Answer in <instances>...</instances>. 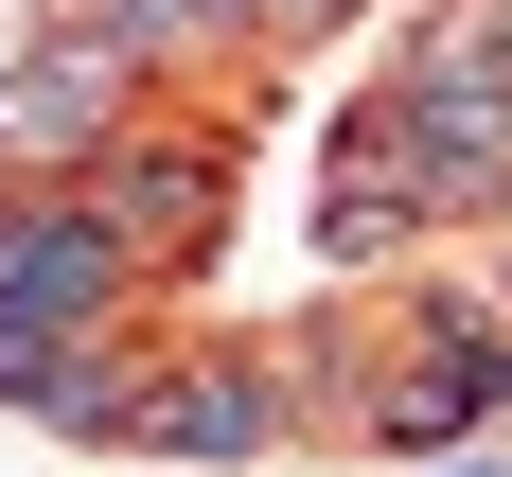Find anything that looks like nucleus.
Wrapping results in <instances>:
<instances>
[{"instance_id": "f257e3e1", "label": "nucleus", "mask_w": 512, "mask_h": 477, "mask_svg": "<svg viewBox=\"0 0 512 477\" xmlns=\"http://www.w3.org/2000/svg\"><path fill=\"white\" fill-rule=\"evenodd\" d=\"M124 283H142V248L89 195H0V336H89Z\"/></svg>"}, {"instance_id": "20e7f679", "label": "nucleus", "mask_w": 512, "mask_h": 477, "mask_svg": "<svg viewBox=\"0 0 512 477\" xmlns=\"http://www.w3.org/2000/svg\"><path fill=\"white\" fill-rule=\"evenodd\" d=\"M0 407H36L53 442H124V407H142V389H124L89 336H0Z\"/></svg>"}, {"instance_id": "0eeeda50", "label": "nucleus", "mask_w": 512, "mask_h": 477, "mask_svg": "<svg viewBox=\"0 0 512 477\" xmlns=\"http://www.w3.org/2000/svg\"><path fill=\"white\" fill-rule=\"evenodd\" d=\"M495 18H512V0H495Z\"/></svg>"}, {"instance_id": "423d86ee", "label": "nucleus", "mask_w": 512, "mask_h": 477, "mask_svg": "<svg viewBox=\"0 0 512 477\" xmlns=\"http://www.w3.org/2000/svg\"><path fill=\"white\" fill-rule=\"evenodd\" d=\"M407 230H424V195H407V177H336V195H318V248H336V265L407 248Z\"/></svg>"}, {"instance_id": "7ed1b4c3", "label": "nucleus", "mask_w": 512, "mask_h": 477, "mask_svg": "<svg viewBox=\"0 0 512 477\" xmlns=\"http://www.w3.org/2000/svg\"><path fill=\"white\" fill-rule=\"evenodd\" d=\"M124 442H159V460H265L283 442V389L265 371H159L142 407H124Z\"/></svg>"}, {"instance_id": "39448f33", "label": "nucleus", "mask_w": 512, "mask_h": 477, "mask_svg": "<svg viewBox=\"0 0 512 477\" xmlns=\"http://www.w3.org/2000/svg\"><path fill=\"white\" fill-rule=\"evenodd\" d=\"M106 230H124V248H142V230H195V212H212V177H195V159H124V177H106Z\"/></svg>"}, {"instance_id": "f03ea898", "label": "nucleus", "mask_w": 512, "mask_h": 477, "mask_svg": "<svg viewBox=\"0 0 512 477\" xmlns=\"http://www.w3.org/2000/svg\"><path fill=\"white\" fill-rule=\"evenodd\" d=\"M124 89H142V36L124 18H53L0 71V124H18V159H89V142H124Z\"/></svg>"}]
</instances>
